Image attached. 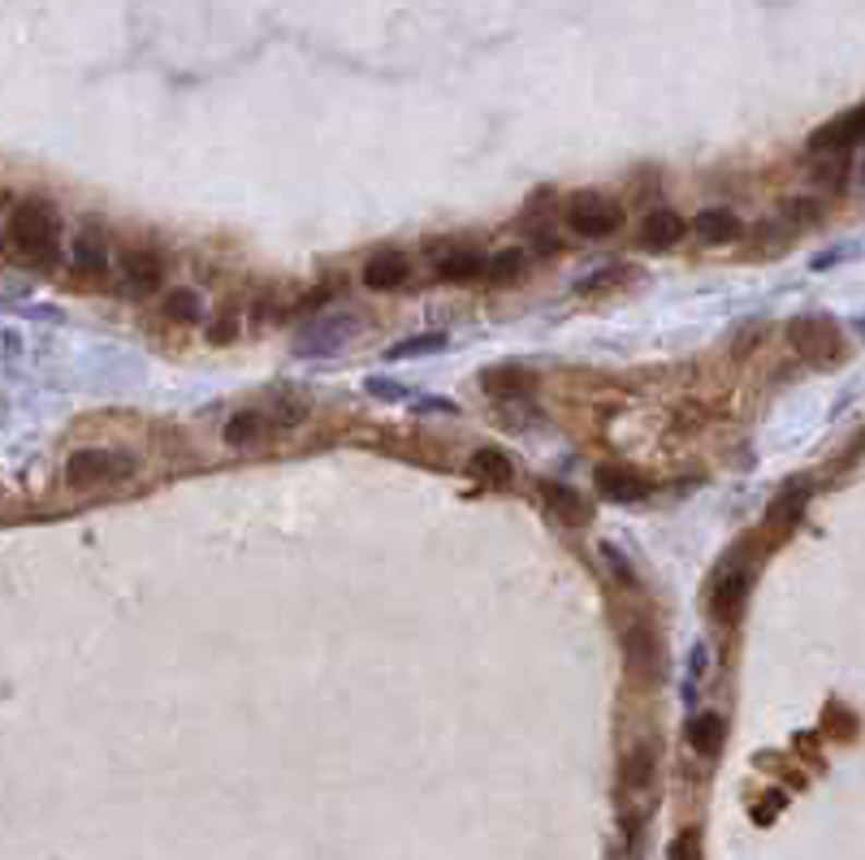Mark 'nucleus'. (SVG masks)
Returning a JSON list of instances; mask_svg holds the SVG:
<instances>
[{
	"instance_id": "1",
	"label": "nucleus",
	"mask_w": 865,
	"mask_h": 860,
	"mask_svg": "<svg viewBox=\"0 0 865 860\" xmlns=\"http://www.w3.org/2000/svg\"><path fill=\"white\" fill-rule=\"evenodd\" d=\"M9 239L22 255L31 259H52L57 255V243H61V217L52 204H39V199H26L13 208L9 217Z\"/></svg>"
},
{
	"instance_id": "2",
	"label": "nucleus",
	"mask_w": 865,
	"mask_h": 860,
	"mask_svg": "<svg viewBox=\"0 0 865 860\" xmlns=\"http://www.w3.org/2000/svg\"><path fill=\"white\" fill-rule=\"evenodd\" d=\"M139 476V459L122 450H74L65 459V481L74 489H100V485H125Z\"/></svg>"
},
{
	"instance_id": "3",
	"label": "nucleus",
	"mask_w": 865,
	"mask_h": 860,
	"mask_svg": "<svg viewBox=\"0 0 865 860\" xmlns=\"http://www.w3.org/2000/svg\"><path fill=\"white\" fill-rule=\"evenodd\" d=\"M792 342H796V351L805 355V360H814V364H836L840 355H844V338H840V329H836V320H827V316H805V320H792Z\"/></svg>"
},
{
	"instance_id": "4",
	"label": "nucleus",
	"mask_w": 865,
	"mask_h": 860,
	"mask_svg": "<svg viewBox=\"0 0 865 860\" xmlns=\"http://www.w3.org/2000/svg\"><path fill=\"white\" fill-rule=\"evenodd\" d=\"M563 217L585 239H606V234H615L618 221H623V213H618L611 199H602V195H576Z\"/></svg>"
},
{
	"instance_id": "5",
	"label": "nucleus",
	"mask_w": 865,
	"mask_h": 860,
	"mask_svg": "<svg viewBox=\"0 0 865 860\" xmlns=\"http://www.w3.org/2000/svg\"><path fill=\"white\" fill-rule=\"evenodd\" d=\"M748 589H753V571L744 562H728L719 571V580L710 584V615L719 618V622H732L744 610Z\"/></svg>"
},
{
	"instance_id": "6",
	"label": "nucleus",
	"mask_w": 865,
	"mask_h": 860,
	"mask_svg": "<svg viewBox=\"0 0 865 860\" xmlns=\"http://www.w3.org/2000/svg\"><path fill=\"white\" fill-rule=\"evenodd\" d=\"M862 125H865L862 109H849L844 118H836V122H827L822 130L809 134V152L814 156H849L862 143Z\"/></svg>"
},
{
	"instance_id": "7",
	"label": "nucleus",
	"mask_w": 865,
	"mask_h": 860,
	"mask_svg": "<svg viewBox=\"0 0 865 860\" xmlns=\"http://www.w3.org/2000/svg\"><path fill=\"white\" fill-rule=\"evenodd\" d=\"M407 277H411V259L403 251H376V255H369V264L360 272V281L369 290H376V294L381 290H398Z\"/></svg>"
},
{
	"instance_id": "8",
	"label": "nucleus",
	"mask_w": 865,
	"mask_h": 860,
	"mask_svg": "<svg viewBox=\"0 0 865 860\" xmlns=\"http://www.w3.org/2000/svg\"><path fill=\"white\" fill-rule=\"evenodd\" d=\"M118 268H122V281L130 294H152V290H160V281H165V264H160V255H152V251H125Z\"/></svg>"
},
{
	"instance_id": "9",
	"label": "nucleus",
	"mask_w": 865,
	"mask_h": 860,
	"mask_svg": "<svg viewBox=\"0 0 865 860\" xmlns=\"http://www.w3.org/2000/svg\"><path fill=\"white\" fill-rule=\"evenodd\" d=\"M688 230H693V239L719 246V243H736L744 226L732 208H706V213H697V217H693V226H688Z\"/></svg>"
},
{
	"instance_id": "10",
	"label": "nucleus",
	"mask_w": 865,
	"mask_h": 860,
	"mask_svg": "<svg viewBox=\"0 0 865 860\" xmlns=\"http://www.w3.org/2000/svg\"><path fill=\"white\" fill-rule=\"evenodd\" d=\"M684 234H688V221L675 208H653L640 226V243L645 246H675Z\"/></svg>"
},
{
	"instance_id": "11",
	"label": "nucleus",
	"mask_w": 865,
	"mask_h": 860,
	"mask_svg": "<svg viewBox=\"0 0 865 860\" xmlns=\"http://www.w3.org/2000/svg\"><path fill=\"white\" fill-rule=\"evenodd\" d=\"M598 489L606 493L611 501H645L653 493V485L645 476L627 472V468H598Z\"/></svg>"
},
{
	"instance_id": "12",
	"label": "nucleus",
	"mask_w": 865,
	"mask_h": 860,
	"mask_svg": "<svg viewBox=\"0 0 865 860\" xmlns=\"http://www.w3.org/2000/svg\"><path fill=\"white\" fill-rule=\"evenodd\" d=\"M481 272H485V255L481 251H468V246H450L437 259V277L442 281H477Z\"/></svg>"
},
{
	"instance_id": "13",
	"label": "nucleus",
	"mask_w": 865,
	"mask_h": 860,
	"mask_svg": "<svg viewBox=\"0 0 865 860\" xmlns=\"http://www.w3.org/2000/svg\"><path fill=\"white\" fill-rule=\"evenodd\" d=\"M74 272H83V277H105L109 272V246H105L100 234L83 230L74 239Z\"/></svg>"
},
{
	"instance_id": "14",
	"label": "nucleus",
	"mask_w": 865,
	"mask_h": 860,
	"mask_svg": "<svg viewBox=\"0 0 865 860\" xmlns=\"http://www.w3.org/2000/svg\"><path fill=\"white\" fill-rule=\"evenodd\" d=\"M541 489H545V506H550L563 523H572V528L589 523V501L572 489V485H541Z\"/></svg>"
},
{
	"instance_id": "15",
	"label": "nucleus",
	"mask_w": 865,
	"mask_h": 860,
	"mask_svg": "<svg viewBox=\"0 0 865 860\" xmlns=\"http://www.w3.org/2000/svg\"><path fill=\"white\" fill-rule=\"evenodd\" d=\"M653 770H658V752L645 743V748H632V752L623 756L618 778H623V787H627V791H645V787L653 783Z\"/></svg>"
},
{
	"instance_id": "16",
	"label": "nucleus",
	"mask_w": 865,
	"mask_h": 860,
	"mask_svg": "<svg viewBox=\"0 0 865 860\" xmlns=\"http://www.w3.org/2000/svg\"><path fill=\"white\" fill-rule=\"evenodd\" d=\"M723 739H728V727H723L719 714H697V718L688 723V743H693L701 756H719Z\"/></svg>"
},
{
	"instance_id": "17",
	"label": "nucleus",
	"mask_w": 865,
	"mask_h": 860,
	"mask_svg": "<svg viewBox=\"0 0 865 860\" xmlns=\"http://www.w3.org/2000/svg\"><path fill=\"white\" fill-rule=\"evenodd\" d=\"M468 472H472L477 481L497 485V489L515 481V468H510V459H506L502 450H477V455H472V463H468Z\"/></svg>"
},
{
	"instance_id": "18",
	"label": "nucleus",
	"mask_w": 865,
	"mask_h": 860,
	"mask_svg": "<svg viewBox=\"0 0 865 860\" xmlns=\"http://www.w3.org/2000/svg\"><path fill=\"white\" fill-rule=\"evenodd\" d=\"M485 393H494V398H528L532 393V372L524 368L485 372Z\"/></svg>"
},
{
	"instance_id": "19",
	"label": "nucleus",
	"mask_w": 865,
	"mask_h": 860,
	"mask_svg": "<svg viewBox=\"0 0 865 860\" xmlns=\"http://www.w3.org/2000/svg\"><path fill=\"white\" fill-rule=\"evenodd\" d=\"M623 649H627V662H636L640 670L653 666V662H658V635H653V627H649V622L627 627V631H623Z\"/></svg>"
},
{
	"instance_id": "20",
	"label": "nucleus",
	"mask_w": 865,
	"mask_h": 860,
	"mask_svg": "<svg viewBox=\"0 0 865 860\" xmlns=\"http://www.w3.org/2000/svg\"><path fill=\"white\" fill-rule=\"evenodd\" d=\"M528 268V255L519 251V246H506V251H494V255H485V272L481 277H490V281H515L519 272Z\"/></svg>"
},
{
	"instance_id": "21",
	"label": "nucleus",
	"mask_w": 865,
	"mask_h": 860,
	"mask_svg": "<svg viewBox=\"0 0 865 860\" xmlns=\"http://www.w3.org/2000/svg\"><path fill=\"white\" fill-rule=\"evenodd\" d=\"M226 446H235V450H243V446H255L260 437H264V415L260 411H239L230 424H226Z\"/></svg>"
},
{
	"instance_id": "22",
	"label": "nucleus",
	"mask_w": 865,
	"mask_h": 860,
	"mask_svg": "<svg viewBox=\"0 0 865 860\" xmlns=\"http://www.w3.org/2000/svg\"><path fill=\"white\" fill-rule=\"evenodd\" d=\"M805 489H788L774 506H770V523H779V528H792L796 519H801V510H805Z\"/></svg>"
},
{
	"instance_id": "23",
	"label": "nucleus",
	"mask_w": 865,
	"mask_h": 860,
	"mask_svg": "<svg viewBox=\"0 0 865 860\" xmlns=\"http://www.w3.org/2000/svg\"><path fill=\"white\" fill-rule=\"evenodd\" d=\"M165 312H169L173 320H195V316H204V307H200V299H195L191 290H178V294H169Z\"/></svg>"
},
{
	"instance_id": "24",
	"label": "nucleus",
	"mask_w": 865,
	"mask_h": 860,
	"mask_svg": "<svg viewBox=\"0 0 865 860\" xmlns=\"http://www.w3.org/2000/svg\"><path fill=\"white\" fill-rule=\"evenodd\" d=\"M602 558H606V567L615 571L618 584H636V576H632V562H623V554H618L615 545H602Z\"/></svg>"
},
{
	"instance_id": "25",
	"label": "nucleus",
	"mask_w": 865,
	"mask_h": 860,
	"mask_svg": "<svg viewBox=\"0 0 865 860\" xmlns=\"http://www.w3.org/2000/svg\"><path fill=\"white\" fill-rule=\"evenodd\" d=\"M671 860H697V835H680L671 844Z\"/></svg>"
},
{
	"instance_id": "26",
	"label": "nucleus",
	"mask_w": 865,
	"mask_h": 860,
	"mask_svg": "<svg viewBox=\"0 0 865 860\" xmlns=\"http://www.w3.org/2000/svg\"><path fill=\"white\" fill-rule=\"evenodd\" d=\"M623 277V268H606V272H589L585 281H580V290H602V286H611Z\"/></svg>"
},
{
	"instance_id": "27",
	"label": "nucleus",
	"mask_w": 865,
	"mask_h": 860,
	"mask_svg": "<svg viewBox=\"0 0 865 860\" xmlns=\"http://www.w3.org/2000/svg\"><path fill=\"white\" fill-rule=\"evenodd\" d=\"M0 246H4V234H0Z\"/></svg>"
}]
</instances>
